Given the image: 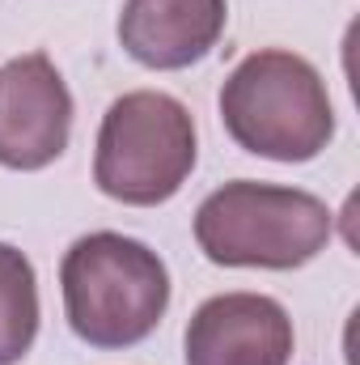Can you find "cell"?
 Wrapping results in <instances>:
<instances>
[{
  "label": "cell",
  "instance_id": "cell-5",
  "mask_svg": "<svg viewBox=\"0 0 360 365\" xmlns=\"http://www.w3.org/2000/svg\"><path fill=\"white\" fill-rule=\"evenodd\" d=\"M73 136V93L47 51L0 64V166L43 170Z\"/></svg>",
  "mask_w": 360,
  "mask_h": 365
},
{
  "label": "cell",
  "instance_id": "cell-3",
  "mask_svg": "<svg viewBox=\"0 0 360 365\" xmlns=\"http://www.w3.org/2000/svg\"><path fill=\"white\" fill-rule=\"evenodd\" d=\"M335 234L331 208L297 187L225 182L195 212V242L221 268H301Z\"/></svg>",
  "mask_w": 360,
  "mask_h": 365
},
{
  "label": "cell",
  "instance_id": "cell-4",
  "mask_svg": "<svg viewBox=\"0 0 360 365\" xmlns=\"http://www.w3.org/2000/svg\"><path fill=\"white\" fill-rule=\"evenodd\" d=\"M195 119L179 98L136 90L110 102L97 128L93 182L102 195L153 208L182 191L195 170Z\"/></svg>",
  "mask_w": 360,
  "mask_h": 365
},
{
  "label": "cell",
  "instance_id": "cell-6",
  "mask_svg": "<svg viewBox=\"0 0 360 365\" xmlns=\"http://www.w3.org/2000/svg\"><path fill=\"white\" fill-rule=\"evenodd\" d=\"M292 319L268 293L208 297L186 323V365H288Z\"/></svg>",
  "mask_w": 360,
  "mask_h": 365
},
{
  "label": "cell",
  "instance_id": "cell-8",
  "mask_svg": "<svg viewBox=\"0 0 360 365\" xmlns=\"http://www.w3.org/2000/svg\"><path fill=\"white\" fill-rule=\"evenodd\" d=\"M38 336V280L34 264L0 242V365H13L30 353Z\"/></svg>",
  "mask_w": 360,
  "mask_h": 365
},
{
  "label": "cell",
  "instance_id": "cell-1",
  "mask_svg": "<svg viewBox=\"0 0 360 365\" xmlns=\"http://www.w3.org/2000/svg\"><path fill=\"white\" fill-rule=\"evenodd\" d=\"M60 289L68 327L93 349H132L149 340L170 306V272L162 255L110 230L68 247Z\"/></svg>",
  "mask_w": 360,
  "mask_h": 365
},
{
  "label": "cell",
  "instance_id": "cell-2",
  "mask_svg": "<svg viewBox=\"0 0 360 365\" xmlns=\"http://www.w3.org/2000/svg\"><path fill=\"white\" fill-rule=\"evenodd\" d=\"M225 132L255 158L314 162L335 136L322 73L292 51H255L221 86Z\"/></svg>",
  "mask_w": 360,
  "mask_h": 365
},
{
  "label": "cell",
  "instance_id": "cell-7",
  "mask_svg": "<svg viewBox=\"0 0 360 365\" xmlns=\"http://www.w3.org/2000/svg\"><path fill=\"white\" fill-rule=\"evenodd\" d=\"M225 0H127L119 13L123 51L157 73L199 64L225 34Z\"/></svg>",
  "mask_w": 360,
  "mask_h": 365
}]
</instances>
